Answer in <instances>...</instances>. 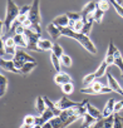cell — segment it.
Here are the masks:
<instances>
[{
    "label": "cell",
    "mask_w": 123,
    "mask_h": 128,
    "mask_svg": "<svg viewBox=\"0 0 123 128\" xmlns=\"http://www.w3.org/2000/svg\"><path fill=\"white\" fill-rule=\"evenodd\" d=\"M43 128H54V127H53V124H52L50 120H49V122H45V123L43 124Z\"/></svg>",
    "instance_id": "obj_47"
},
{
    "label": "cell",
    "mask_w": 123,
    "mask_h": 128,
    "mask_svg": "<svg viewBox=\"0 0 123 128\" xmlns=\"http://www.w3.org/2000/svg\"><path fill=\"white\" fill-rule=\"evenodd\" d=\"M50 123L53 124V127H54V128H63V120L60 119V117H59V116L54 117V118L50 120Z\"/></svg>",
    "instance_id": "obj_35"
},
{
    "label": "cell",
    "mask_w": 123,
    "mask_h": 128,
    "mask_svg": "<svg viewBox=\"0 0 123 128\" xmlns=\"http://www.w3.org/2000/svg\"><path fill=\"white\" fill-rule=\"evenodd\" d=\"M0 83H2V86H0V96L4 97L6 93V89H8V79L3 74L0 76Z\"/></svg>",
    "instance_id": "obj_23"
},
{
    "label": "cell",
    "mask_w": 123,
    "mask_h": 128,
    "mask_svg": "<svg viewBox=\"0 0 123 128\" xmlns=\"http://www.w3.org/2000/svg\"><path fill=\"white\" fill-rule=\"evenodd\" d=\"M36 62H28V63H25L24 64V67L20 69V74H23L24 77L25 76H28V74H30L35 68H36Z\"/></svg>",
    "instance_id": "obj_16"
},
{
    "label": "cell",
    "mask_w": 123,
    "mask_h": 128,
    "mask_svg": "<svg viewBox=\"0 0 123 128\" xmlns=\"http://www.w3.org/2000/svg\"><path fill=\"white\" fill-rule=\"evenodd\" d=\"M66 14H67V16L69 18V22H78V20L83 19V18H82V14H80V13L68 12V13H66Z\"/></svg>",
    "instance_id": "obj_30"
},
{
    "label": "cell",
    "mask_w": 123,
    "mask_h": 128,
    "mask_svg": "<svg viewBox=\"0 0 123 128\" xmlns=\"http://www.w3.org/2000/svg\"><path fill=\"white\" fill-rule=\"evenodd\" d=\"M24 32H25V28H24V25H23V24H20V25L15 29L14 34H24Z\"/></svg>",
    "instance_id": "obj_44"
},
{
    "label": "cell",
    "mask_w": 123,
    "mask_h": 128,
    "mask_svg": "<svg viewBox=\"0 0 123 128\" xmlns=\"http://www.w3.org/2000/svg\"><path fill=\"white\" fill-rule=\"evenodd\" d=\"M116 2H117V3H119V4H122V3H123V0H116Z\"/></svg>",
    "instance_id": "obj_49"
},
{
    "label": "cell",
    "mask_w": 123,
    "mask_h": 128,
    "mask_svg": "<svg viewBox=\"0 0 123 128\" xmlns=\"http://www.w3.org/2000/svg\"><path fill=\"white\" fill-rule=\"evenodd\" d=\"M60 63L63 64V66H66V67H72V58L68 55V54H63L62 55V58H60Z\"/></svg>",
    "instance_id": "obj_34"
},
{
    "label": "cell",
    "mask_w": 123,
    "mask_h": 128,
    "mask_svg": "<svg viewBox=\"0 0 123 128\" xmlns=\"http://www.w3.org/2000/svg\"><path fill=\"white\" fill-rule=\"evenodd\" d=\"M113 128H123V117H120L118 113H114V124Z\"/></svg>",
    "instance_id": "obj_32"
},
{
    "label": "cell",
    "mask_w": 123,
    "mask_h": 128,
    "mask_svg": "<svg viewBox=\"0 0 123 128\" xmlns=\"http://www.w3.org/2000/svg\"><path fill=\"white\" fill-rule=\"evenodd\" d=\"M118 50V48L114 45V43H113V40L110 39L109 40V45H108V50H107V54L106 55H114V53Z\"/></svg>",
    "instance_id": "obj_36"
},
{
    "label": "cell",
    "mask_w": 123,
    "mask_h": 128,
    "mask_svg": "<svg viewBox=\"0 0 123 128\" xmlns=\"http://www.w3.org/2000/svg\"><path fill=\"white\" fill-rule=\"evenodd\" d=\"M50 62H52V64H53V68L55 69V72L58 73V72H60V58H58L55 54H53L52 53V55H50Z\"/></svg>",
    "instance_id": "obj_24"
},
{
    "label": "cell",
    "mask_w": 123,
    "mask_h": 128,
    "mask_svg": "<svg viewBox=\"0 0 123 128\" xmlns=\"http://www.w3.org/2000/svg\"><path fill=\"white\" fill-rule=\"evenodd\" d=\"M103 88V84L99 82H93L90 86H88L87 88H82L80 92L82 93H88V94H100V90Z\"/></svg>",
    "instance_id": "obj_9"
},
{
    "label": "cell",
    "mask_w": 123,
    "mask_h": 128,
    "mask_svg": "<svg viewBox=\"0 0 123 128\" xmlns=\"http://www.w3.org/2000/svg\"><path fill=\"white\" fill-rule=\"evenodd\" d=\"M97 80V78H96V74L94 73H90V74H87L84 78H83V84L84 86H90L93 82H96Z\"/></svg>",
    "instance_id": "obj_29"
},
{
    "label": "cell",
    "mask_w": 123,
    "mask_h": 128,
    "mask_svg": "<svg viewBox=\"0 0 123 128\" xmlns=\"http://www.w3.org/2000/svg\"><path fill=\"white\" fill-rule=\"evenodd\" d=\"M35 109L38 110L39 114H43L46 109V104H45V100H44V97L43 96H39L36 98V102H35Z\"/></svg>",
    "instance_id": "obj_20"
},
{
    "label": "cell",
    "mask_w": 123,
    "mask_h": 128,
    "mask_svg": "<svg viewBox=\"0 0 123 128\" xmlns=\"http://www.w3.org/2000/svg\"><path fill=\"white\" fill-rule=\"evenodd\" d=\"M0 66H2V69H3V70L20 74L19 69L15 67V64H14V60H13V59H12V60H6V59L2 58V60H0Z\"/></svg>",
    "instance_id": "obj_8"
},
{
    "label": "cell",
    "mask_w": 123,
    "mask_h": 128,
    "mask_svg": "<svg viewBox=\"0 0 123 128\" xmlns=\"http://www.w3.org/2000/svg\"><path fill=\"white\" fill-rule=\"evenodd\" d=\"M107 68H108V64L103 60L102 63H100V66L98 67V69L94 72V74H96V78L98 79V78H100V77H103L104 74H107Z\"/></svg>",
    "instance_id": "obj_22"
},
{
    "label": "cell",
    "mask_w": 123,
    "mask_h": 128,
    "mask_svg": "<svg viewBox=\"0 0 123 128\" xmlns=\"http://www.w3.org/2000/svg\"><path fill=\"white\" fill-rule=\"evenodd\" d=\"M14 40H15V44L18 48H28V43H26V39H25V35L24 34H14Z\"/></svg>",
    "instance_id": "obj_19"
},
{
    "label": "cell",
    "mask_w": 123,
    "mask_h": 128,
    "mask_svg": "<svg viewBox=\"0 0 123 128\" xmlns=\"http://www.w3.org/2000/svg\"><path fill=\"white\" fill-rule=\"evenodd\" d=\"M29 20L32 22L33 25V30H35L36 33L42 34V16H40V0H33V4H32V9L28 14Z\"/></svg>",
    "instance_id": "obj_3"
},
{
    "label": "cell",
    "mask_w": 123,
    "mask_h": 128,
    "mask_svg": "<svg viewBox=\"0 0 123 128\" xmlns=\"http://www.w3.org/2000/svg\"><path fill=\"white\" fill-rule=\"evenodd\" d=\"M104 62L108 64V67L109 66H114V55H106Z\"/></svg>",
    "instance_id": "obj_40"
},
{
    "label": "cell",
    "mask_w": 123,
    "mask_h": 128,
    "mask_svg": "<svg viewBox=\"0 0 123 128\" xmlns=\"http://www.w3.org/2000/svg\"><path fill=\"white\" fill-rule=\"evenodd\" d=\"M46 120L42 117V116H39V117H35V124H40V126H43L44 123H45Z\"/></svg>",
    "instance_id": "obj_46"
},
{
    "label": "cell",
    "mask_w": 123,
    "mask_h": 128,
    "mask_svg": "<svg viewBox=\"0 0 123 128\" xmlns=\"http://www.w3.org/2000/svg\"><path fill=\"white\" fill-rule=\"evenodd\" d=\"M62 92H63L66 96H70L73 92H74V86H73V82L72 83H66L62 86Z\"/></svg>",
    "instance_id": "obj_26"
},
{
    "label": "cell",
    "mask_w": 123,
    "mask_h": 128,
    "mask_svg": "<svg viewBox=\"0 0 123 128\" xmlns=\"http://www.w3.org/2000/svg\"><path fill=\"white\" fill-rule=\"evenodd\" d=\"M83 26H84V20H83V19H80V20H78V22L74 24V26H73V28H70V29H73L74 32L82 33V30H83Z\"/></svg>",
    "instance_id": "obj_38"
},
{
    "label": "cell",
    "mask_w": 123,
    "mask_h": 128,
    "mask_svg": "<svg viewBox=\"0 0 123 128\" xmlns=\"http://www.w3.org/2000/svg\"><path fill=\"white\" fill-rule=\"evenodd\" d=\"M110 92H113V89L109 86H103V88L100 90V94H106V93H110Z\"/></svg>",
    "instance_id": "obj_45"
},
{
    "label": "cell",
    "mask_w": 123,
    "mask_h": 128,
    "mask_svg": "<svg viewBox=\"0 0 123 128\" xmlns=\"http://www.w3.org/2000/svg\"><path fill=\"white\" fill-rule=\"evenodd\" d=\"M28 19H29V16H28V15H25V14H19V16H18V22H19V23H22V24H23V23H25Z\"/></svg>",
    "instance_id": "obj_43"
},
{
    "label": "cell",
    "mask_w": 123,
    "mask_h": 128,
    "mask_svg": "<svg viewBox=\"0 0 123 128\" xmlns=\"http://www.w3.org/2000/svg\"><path fill=\"white\" fill-rule=\"evenodd\" d=\"M107 80H108V86L113 89V92L118 93L119 96H123V89H122V87L119 86V83L117 82V79H116L109 72L107 73Z\"/></svg>",
    "instance_id": "obj_10"
},
{
    "label": "cell",
    "mask_w": 123,
    "mask_h": 128,
    "mask_svg": "<svg viewBox=\"0 0 123 128\" xmlns=\"http://www.w3.org/2000/svg\"><path fill=\"white\" fill-rule=\"evenodd\" d=\"M23 123H25V124H30V126H34V124H35V117L32 116V114H28V116H25Z\"/></svg>",
    "instance_id": "obj_39"
},
{
    "label": "cell",
    "mask_w": 123,
    "mask_h": 128,
    "mask_svg": "<svg viewBox=\"0 0 123 128\" xmlns=\"http://www.w3.org/2000/svg\"><path fill=\"white\" fill-rule=\"evenodd\" d=\"M24 35H25V39H26V43H28V48L26 49L28 50H33V52H39L38 43L42 39V36H40L42 34L36 33L33 29H25Z\"/></svg>",
    "instance_id": "obj_4"
},
{
    "label": "cell",
    "mask_w": 123,
    "mask_h": 128,
    "mask_svg": "<svg viewBox=\"0 0 123 128\" xmlns=\"http://www.w3.org/2000/svg\"><path fill=\"white\" fill-rule=\"evenodd\" d=\"M20 14V8L13 2V0H6V13H5V19L2 22V39L5 38V33H10L13 23L18 19Z\"/></svg>",
    "instance_id": "obj_2"
},
{
    "label": "cell",
    "mask_w": 123,
    "mask_h": 128,
    "mask_svg": "<svg viewBox=\"0 0 123 128\" xmlns=\"http://www.w3.org/2000/svg\"><path fill=\"white\" fill-rule=\"evenodd\" d=\"M114 66H117L120 70V76L123 78V58H122V54L119 50H117L114 53Z\"/></svg>",
    "instance_id": "obj_21"
},
{
    "label": "cell",
    "mask_w": 123,
    "mask_h": 128,
    "mask_svg": "<svg viewBox=\"0 0 123 128\" xmlns=\"http://www.w3.org/2000/svg\"><path fill=\"white\" fill-rule=\"evenodd\" d=\"M96 9H97V3H94V2L87 3V4L84 5V8L82 9V12H80L83 20L87 22V20H89V19H93V13L96 12Z\"/></svg>",
    "instance_id": "obj_6"
},
{
    "label": "cell",
    "mask_w": 123,
    "mask_h": 128,
    "mask_svg": "<svg viewBox=\"0 0 123 128\" xmlns=\"http://www.w3.org/2000/svg\"><path fill=\"white\" fill-rule=\"evenodd\" d=\"M103 15H104V12H102L100 9H96V12L93 13V20L96 22V23H102V20H103Z\"/></svg>",
    "instance_id": "obj_28"
},
{
    "label": "cell",
    "mask_w": 123,
    "mask_h": 128,
    "mask_svg": "<svg viewBox=\"0 0 123 128\" xmlns=\"http://www.w3.org/2000/svg\"><path fill=\"white\" fill-rule=\"evenodd\" d=\"M54 82L58 84V86H63L66 83H72V78L68 73L66 72H58L54 77Z\"/></svg>",
    "instance_id": "obj_11"
},
{
    "label": "cell",
    "mask_w": 123,
    "mask_h": 128,
    "mask_svg": "<svg viewBox=\"0 0 123 128\" xmlns=\"http://www.w3.org/2000/svg\"><path fill=\"white\" fill-rule=\"evenodd\" d=\"M114 104H116L114 98L108 99V102H107V103H106V106H104V109L102 110L103 118H107V117H109V116L114 114Z\"/></svg>",
    "instance_id": "obj_12"
},
{
    "label": "cell",
    "mask_w": 123,
    "mask_h": 128,
    "mask_svg": "<svg viewBox=\"0 0 123 128\" xmlns=\"http://www.w3.org/2000/svg\"><path fill=\"white\" fill-rule=\"evenodd\" d=\"M46 32H48V34L52 36V39H54V40H58V38L62 35L60 28L56 26V25H54L53 23H50V24L46 26Z\"/></svg>",
    "instance_id": "obj_14"
},
{
    "label": "cell",
    "mask_w": 123,
    "mask_h": 128,
    "mask_svg": "<svg viewBox=\"0 0 123 128\" xmlns=\"http://www.w3.org/2000/svg\"><path fill=\"white\" fill-rule=\"evenodd\" d=\"M56 107L60 109V110H64V109H69V108H74V107H77L79 103L78 102H74V100H72V99H69L68 98V96H63L56 103Z\"/></svg>",
    "instance_id": "obj_7"
},
{
    "label": "cell",
    "mask_w": 123,
    "mask_h": 128,
    "mask_svg": "<svg viewBox=\"0 0 123 128\" xmlns=\"http://www.w3.org/2000/svg\"><path fill=\"white\" fill-rule=\"evenodd\" d=\"M82 119H83V122H82V128H90V127H93V126L98 122V119L94 118L93 116H90L89 113L84 114V117H83Z\"/></svg>",
    "instance_id": "obj_15"
},
{
    "label": "cell",
    "mask_w": 123,
    "mask_h": 128,
    "mask_svg": "<svg viewBox=\"0 0 123 128\" xmlns=\"http://www.w3.org/2000/svg\"><path fill=\"white\" fill-rule=\"evenodd\" d=\"M122 108H123V100L116 102V104H114V113H118L119 110H122Z\"/></svg>",
    "instance_id": "obj_42"
},
{
    "label": "cell",
    "mask_w": 123,
    "mask_h": 128,
    "mask_svg": "<svg viewBox=\"0 0 123 128\" xmlns=\"http://www.w3.org/2000/svg\"><path fill=\"white\" fill-rule=\"evenodd\" d=\"M33 128H43V126H40V124H34Z\"/></svg>",
    "instance_id": "obj_48"
},
{
    "label": "cell",
    "mask_w": 123,
    "mask_h": 128,
    "mask_svg": "<svg viewBox=\"0 0 123 128\" xmlns=\"http://www.w3.org/2000/svg\"><path fill=\"white\" fill-rule=\"evenodd\" d=\"M52 23L59 28H66V26H69V18L67 16V14H63V15L56 16Z\"/></svg>",
    "instance_id": "obj_13"
},
{
    "label": "cell",
    "mask_w": 123,
    "mask_h": 128,
    "mask_svg": "<svg viewBox=\"0 0 123 128\" xmlns=\"http://www.w3.org/2000/svg\"><path fill=\"white\" fill-rule=\"evenodd\" d=\"M13 60H14L15 67L19 69V72H20V69L24 67L25 63H28V62H35V59H34L32 55H29V54L25 53L24 50H19V49H18V52L15 53V55L13 56Z\"/></svg>",
    "instance_id": "obj_5"
},
{
    "label": "cell",
    "mask_w": 123,
    "mask_h": 128,
    "mask_svg": "<svg viewBox=\"0 0 123 128\" xmlns=\"http://www.w3.org/2000/svg\"><path fill=\"white\" fill-rule=\"evenodd\" d=\"M52 53H53V54H55L58 58H62V55L64 54V50H63V48H62L58 43H55V44H54V46H53Z\"/></svg>",
    "instance_id": "obj_33"
},
{
    "label": "cell",
    "mask_w": 123,
    "mask_h": 128,
    "mask_svg": "<svg viewBox=\"0 0 123 128\" xmlns=\"http://www.w3.org/2000/svg\"><path fill=\"white\" fill-rule=\"evenodd\" d=\"M87 110H88V113H89L90 116H93V117H94V118H97L98 120L103 118V114H102V112H100L98 108H96L94 106H92L89 102L87 103Z\"/></svg>",
    "instance_id": "obj_18"
},
{
    "label": "cell",
    "mask_w": 123,
    "mask_h": 128,
    "mask_svg": "<svg viewBox=\"0 0 123 128\" xmlns=\"http://www.w3.org/2000/svg\"><path fill=\"white\" fill-rule=\"evenodd\" d=\"M110 2V5L114 8V10H116V13L120 16V18H123V6L119 4V3H117L116 0H109Z\"/></svg>",
    "instance_id": "obj_27"
},
{
    "label": "cell",
    "mask_w": 123,
    "mask_h": 128,
    "mask_svg": "<svg viewBox=\"0 0 123 128\" xmlns=\"http://www.w3.org/2000/svg\"><path fill=\"white\" fill-rule=\"evenodd\" d=\"M38 46H39V50H42V52H49V50H53L54 44H53L50 40L42 38V39L39 40V43H38Z\"/></svg>",
    "instance_id": "obj_17"
},
{
    "label": "cell",
    "mask_w": 123,
    "mask_h": 128,
    "mask_svg": "<svg viewBox=\"0 0 123 128\" xmlns=\"http://www.w3.org/2000/svg\"><path fill=\"white\" fill-rule=\"evenodd\" d=\"M93 23H94V20H93V19H89V20L84 22V26H83V30H82V33H83V34H86V35H88V34H89V32L92 30Z\"/></svg>",
    "instance_id": "obj_31"
},
{
    "label": "cell",
    "mask_w": 123,
    "mask_h": 128,
    "mask_svg": "<svg viewBox=\"0 0 123 128\" xmlns=\"http://www.w3.org/2000/svg\"><path fill=\"white\" fill-rule=\"evenodd\" d=\"M30 9H32V5H23V6H20V14L28 15L29 12H30Z\"/></svg>",
    "instance_id": "obj_41"
},
{
    "label": "cell",
    "mask_w": 123,
    "mask_h": 128,
    "mask_svg": "<svg viewBox=\"0 0 123 128\" xmlns=\"http://www.w3.org/2000/svg\"><path fill=\"white\" fill-rule=\"evenodd\" d=\"M60 32H62V35L64 36H68V38H72L74 40H77L88 53L90 54H97V46L96 44L90 40L89 35H86L83 33H78V32H74L73 29H70L69 26H66V28H60Z\"/></svg>",
    "instance_id": "obj_1"
},
{
    "label": "cell",
    "mask_w": 123,
    "mask_h": 128,
    "mask_svg": "<svg viewBox=\"0 0 123 128\" xmlns=\"http://www.w3.org/2000/svg\"><path fill=\"white\" fill-rule=\"evenodd\" d=\"M97 8L106 13V12H108L109 8H110V2H109V0H99V2L97 3Z\"/></svg>",
    "instance_id": "obj_25"
},
{
    "label": "cell",
    "mask_w": 123,
    "mask_h": 128,
    "mask_svg": "<svg viewBox=\"0 0 123 128\" xmlns=\"http://www.w3.org/2000/svg\"><path fill=\"white\" fill-rule=\"evenodd\" d=\"M40 116H42V117H43V118H44V119H45L46 122L52 120V119H53V118L55 117V114H54V113H53V112H52L50 109H48V108H46V109H45V112H44L43 114H40Z\"/></svg>",
    "instance_id": "obj_37"
}]
</instances>
